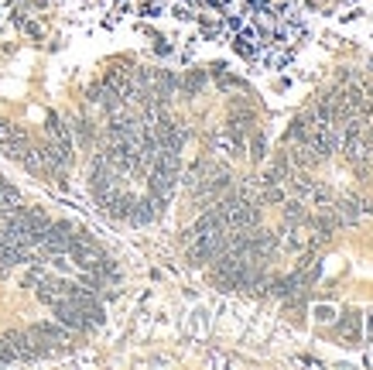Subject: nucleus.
I'll use <instances>...</instances> for the list:
<instances>
[{"label": "nucleus", "instance_id": "nucleus-1", "mask_svg": "<svg viewBox=\"0 0 373 370\" xmlns=\"http://www.w3.org/2000/svg\"><path fill=\"white\" fill-rule=\"evenodd\" d=\"M339 336L346 346H356L360 343V312H346L342 326H339Z\"/></svg>", "mask_w": 373, "mask_h": 370}, {"label": "nucleus", "instance_id": "nucleus-2", "mask_svg": "<svg viewBox=\"0 0 373 370\" xmlns=\"http://www.w3.org/2000/svg\"><path fill=\"white\" fill-rule=\"evenodd\" d=\"M302 216H305L302 203H288V210H284V219H288V223H302Z\"/></svg>", "mask_w": 373, "mask_h": 370}]
</instances>
